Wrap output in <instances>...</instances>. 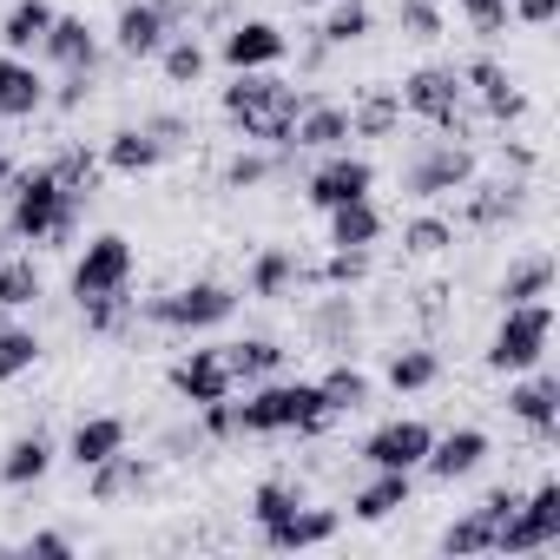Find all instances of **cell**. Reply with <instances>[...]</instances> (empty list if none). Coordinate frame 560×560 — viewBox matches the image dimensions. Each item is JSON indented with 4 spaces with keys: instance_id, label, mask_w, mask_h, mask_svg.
Listing matches in <instances>:
<instances>
[{
    "instance_id": "23",
    "label": "cell",
    "mask_w": 560,
    "mask_h": 560,
    "mask_svg": "<svg viewBox=\"0 0 560 560\" xmlns=\"http://www.w3.org/2000/svg\"><path fill=\"white\" fill-rule=\"evenodd\" d=\"M47 113V73L27 54H0V126Z\"/></svg>"
},
{
    "instance_id": "52",
    "label": "cell",
    "mask_w": 560,
    "mask_h": 560,
    "mask_svg": "<svg viewBox=\"0 0 560 560\" xmlns=\"http://www.w3.org/2000/svg\"><path fill=\"white\" fill-rule=\"evenodd\" d=\"M139 126L159 139V152H165V159H172V152H185V145L198 139V132H191V119H178V113H152V119H139Z\"/></svg>"
},
{
    "instance_id": "21",
    "label": "cell",
    "mask_w": 560,
    "mask_h": 560,
    "mask_svg": "<svg viewBox=\"0 0 560 560\" xmlns=\"http://www.w3.org/2000/svg\"><path fill=\"white\" fill-rule=\"evenodd\" d=\"M172 34H178V27H172V14L159 8V0H126L119 21H113V47H119L126 60H159V47H165Z\"/></svg>"
},
{
    "instance_id": "29",
    "label": "cell",
    "mask_w": 560,
    "mask_h": 560,
    "mask_svg": "<svg viewBox=\"0 0 560 560\" xmlns=\"http://www.w3.org/2000/svg\"><path fill=\"white\" fill-rule=\"evenodd\" d=\"M100 165L119 172V178H152V172L165 165V152H159V139H152L145 126H119V132L100 145Z\"/></svg>"
},
{
    "instance_id": "6",
    "label": "cell",
    "mask_w": 560,
    "mask_h": 560,
    "mask_svg": "<svg viewBox=\"0 0 560 560\" xmlns=\"http://www.w3.org/2000/svg\"><path fill=\"white\" fill-rule=\"evenodd\" d=\"M547 343H553V304H547V298L508 304L501 324H494V337H488V350H481V363H488L494 376H521V370L547 363Z\"/></svg>"
},
{
    "instance_id": "9",
    "label": "cell",
    "mask_w": 560,
    "mask_h": 560,
    "mask_svg": "<svg viewBox=\"0 0 560 560\" xmlns=\"http://www.w3.org/2000/svg\"><path fill=\"white\" fill-rule=\"evenodd\" d=\"M560 547V481H540L514 501V514L494 527V553H547Z\"/></svg>"
},
{
    "instance_id": "47",
    "label": "cell",
    "mask_w": 560,
    "mask_h": 560,
    "mask_svg": "<svg viewBox=\"0 0 560 560\" xmlns=\"http://www.w3.org/2000/svg\"><path fill=\"white\" fill-rule=\"evenodd\" d=\"M396 34H402V40H416V47H435V40L448 34L442 0H396Z\"/></svg>"
},
{
    "instance_id": "35",
    "label": "cell",
    "mask_w": 560,
    "mask_h": 560,
    "mask_svg": "<svg viewBox=\"0 0 560 560\" xmlns=\"http://www.w3.org/2000/svg\"><path fill=\"white\" fill-rule=\"evenodd\" d=\"M47 172L60 178V191L67 198H80V205H93L100 198V178H106V165H100V152L93 145H60L54 159H47Z\"/></svg>"
},
{
    "instance_id": "60",
    "label": "cell",
    "mask_w": 560,
    "mask_h": 560,
    "mask_svg": "<svg viewBox=\"0 0 560 560\" xmlns=\"http://www.w3.org/2000/svg\"><path fill=\"white\" fill-rule=\"evenodd\" d=\"M8 324H14V311H0V330H8Z\"/></svg>"
},
{
    "instance_id": "36",
    "label": "cell",
    "mask_w": 560,
    "mask_h": 560,
    "mask_svg": "<svg viewBox=\"0 0 560 560\" xmlns=\"http://www.w3.org/2000/svg\"><path fill=\"white\" fill-rule=\"evenodd\" d=\"M54 14H60L54 0H14L8 21H0V47H8V54H40V40H47Z\"/></svg>"
},
{
    "instance_id": "34",
    "label": "cell",
    "mask_w": 560,
    "mask_h": 560,
    "mask_svg": "<svg viewBox=\"0 0 560 560\" xmlns=\"http://www.w3.org/2000/svg\"><path fill=\"white\" fill-rule=\"evenodd\" d=\"M324 218H330V244H350V250H376L383 231H389V218H383L376 198H350V205H337Z\"/></svg>"
},
{
    "instance_id": "11",
    "label": "cell",
    "mask_w": 560,
    "mask_h": 560,
    "mask_svg": "<svg viewBox=\"0 0 560 560\" xmlns=\"http://www.w3.org/2000/svg\"><path fill=\"white\" fill-rule=\"evenodd\" d=\"M218 60L231 73H270V67L291 60V34L277 27V21H231L218 34Z\"/></svg>"
},
{
    "instance_id": "26",
    "label": "cell",
    "mask_w": 560,
    "mask_h": 560,
    "mask_svg": "<svg viewBox=\"0 0 560 560\" xmlns=\"http://www.w3.org/2000/svg\"><path fill=\"white\" fill-rule=\"evenodd\" d=\"M343 145H350V106L311 93L298 126H291V152H343Z\"/></svg>"
},
{
    "instance_id": "54",
    "label": "cell",
    "mask_w": 560,
    "mask_h": 560,
    "mask_svg": "<svg viewBox=\"0 0 560 560\" xmlns=\"http://www.w3.org/2000/svg\"><path fill=\"white\" fill-rule=\"evenodd\" d=\"M27 553H40V560H67V553H73V534L40 527V534H27Z\"/></svg>"
},
{
    "instance_id": "56",
    "label": "cell",
    "mask_w": 560,
    "mask_h": 560,
    "mask_svg": "<svg viewBox=\"0 0 560 560\" xmlns=\"http://www.w3.org/2000/svg\"><path fill=\"white\" fill-rule=\"evenodd\" d=\"M501 165H508L514 178H527V172H534V152H527L521 139H501Z\"/></svg>"
},
{
    "instance_id": "59",
    "label": "cell",
    "mask_w": 560,
    "mask_h": 560,
    "mask_svg": "<svg viewBox=\"0 0 560 560\" xmlns=\"http://www.w3.org/2000/svg\"><path fill=\"white\" fill-rule=\"evenodd\" d=\"M291 8H324V0H291Z\"/></svg>"
},
{
    "instance_id": "2",
    "label": "cell",
    "mask_w": 560,
    "mask_h": 560,
    "mask_svg": "<svg viewBox=\"0 0 560 560\" xmlns=\"http://www.w3.org/2000/svg\"><path fill=\"white\" fill-rule=\"evenodd\" d=\"M8 237H21V244H40V250H67L73 237H80V218H86V205L80 198H67L60 191V178L47 172V165H14V178H8Z\"/></svg>"
},
{
    "instance_id": "15",
    "label": "cell",
    "mask_w": 560,
    "mask_h": 560,
    "mask_svg": "<svg viewBox=\"0 0 560 560\" xmlns=\"http://www.w3.org/2000/svg\"><path fill=\"white\" fill-rule=\"evenodd\" d=\"M488 455H494L488 429H448V435H435V442H429V455H422V468H416V475H429L435 488H455V481L481 475V462H488Z\"/></svg>"
},
{
    "instance_id": "28",
    "label": "cell",
    "mask_w": 560,
    "mask_h": 560,
    "mask_svg": "<svg viewBox=\"0 0 560 560\" xmlns=\"http://www.w3.org/2000/svg\"><path fill=\"white\" fill-rule=\"evenodd\" d=\"M284 343L277 337H237V343H224V370H231V383L237 389H257V383H270V376H284Z\"/></svg>"
},
{
    "instance_id": "55",
    "label": "cell",
    "mask_w": 560,
    "mask_h": 560,
    "mask_svg": "<svg viewBox=\"0 0 560 560\" xmlns=\"http://www.w3.org/2000/svg\"><path fill=\"white\" fill-rule=\"evenodd\" d=\"M514 501H521V488H488V494H481V501H475V508H481V514H488V521H494V527H501V521H508V514H514Z\"/></svg>"
},
{
    "instance_id": "10",
    "label": "cell",
    "mask_w": 560,
    "mask_h": 560,
    "mask_svg": "<svg viewBox=\"0 0 560 560\" xmlns=\"http://www.w3.org/2000/svg\"><path fill=\"white\" fill-rule=\"evenodd\" d=\"M370 191H376V165L357 159L350 145H343V152H317V165L304 172V205H311V211H337V205L370 198Z\"/></svg>"
},
{
    "instance_id": "12",
    "label": "cell",
    "mask_w": 560,
    "mask_h": 560,
    "mask_svg": "<svg viewBox=\"0 0 560 560\" xmlns=\"http://www.w3.org/2000/svg\"><path fill=\"white\" fill-rule=\"evenodd\" d=\"M462 73V86H468V100H475V113L488 119V126H514V119H527V93L514 86V73L494 60V54H475L468 67H455Z\"/></svg>"
},
{
    "instance_id": "5",
    "label": "cell",
    "mask_w": 560,
    "mask_h": 560,
    "mask_svg": "<svg viewBox=\"0 0 560 560\" xmlns=\"http://www.w3.org/2000/svg\"><path fill=\"white\" fill-rule=\"evenodd\" d=\"M396 100H402V113H416L422 126H435V132H448V139L468 145V132H475V100H468V86H462L455 67H416V73L396 86Z\"/></svg>"
},
{
    "instance_id": "20",
    "label": "cell",
    "mask_w": 560,
    "mask_h": 560,
    "mask_svg": "<svg viewBox=\"0 0 560 560\" xmlns=\"http://www.w3.org/2000/svg\"><path fill=\"white\" fill-rule=\"evenodd\" d=\"M462 191H468V205H462L468 231H501V224H514L527 211V185L521 178H468Z\"/></svg>"
},
{
    "instance_id": "16",
    "label": "cell",
    "mask_w": 560,
    "mask_h": 560,
    "mask_svg": "<svg viewBox=\"0 0 560 560\" xmlns=\"http://www.w3.org/2000/svg\"><path fill=\"white\" fill-rule=\"evenodd\" d=\"M152 488H159V462H152V455H132V448H119V455H106L100 468H86V494H93L100 508L139 501V494H152Z\"/></svg>"
},
{
    "instance_id": "41",
    "label": "cell",
    "mask_w": 560,
    "mask_h": 560,
    "mask_svg": "<svg viewBox=\"0 0 560 560\" xmlns=\"http://www.w3.org/2000/svg\"><path fill=\"white\" fill-rule=\"evenodd\" d=\"M311 494H304V481H291V475H264L257 488H250V521L257 527H270V521H284L291 508H304Z\"/></svg>"
},
{
    "instance_id": "33",
    "label": "cell",
    "mask_w": 560,
    "mask_h": 560,
    "mask_svg": "<svg viewBox=\"0 0 560 560\" xmlns=\"http://www.w3.org/2000/svg\"><path fill=\"white\" fill-rule=\"evenodd\" d=\"M402 132V100L396 86H363L350 100V139H396Z\"/></svg>"
},
{
    "instance_id": "37",
    "label": "cell",
    "mask_w": 560,
    "mask_h": 560,
    "mask_svg": "<svg viewBox=\"0 0 560 560\" xmlns=\"http://www.w3.org/2000/svg\"><path fill=\"white\" fill-rule=\"evenodd\" d=\"M370 27H376L370 0H324L317 40H324V47H357V40H370Z\"/></svg>"
},
{
    "instance_id": "30",
    "label": "cell",
    "mask_w": 560,
    "mask_h": 560,
    "mask_svg": "<svg viewBox=\"0 0 560 560\" xmlns=\"http://www.w3.org/2000/svg\"><path fill=\"white\" fill-rule=\"evenodd\" d=\"M534 298H553V257L547 250H527V257H514L501 277H494V304L508 311V304H534Z\"/></svg>"
},
{
    "instance_id": "24",
    "label": "cell",
    "mask_w": 560,
    "mask_h": 560,
    "mask_svg": "<svg viewBox=\"0 0 560 560\" xmlns=\"http://www.w3.org/2000/svg\"><path fill=\"white\" fill-rule=\"evenodd\" d=\"M409 501H416V475H409V468H370V481L350 494V521L376 527V521L402 514Z\"/></svg>"
},
{
    "instance_id": "25",
    "label": "cell",
    "mask_w": 560,
    "mask_h": 560,
    "mask_svg": "<svg viewBox=\"0 0 560 560\" xmlns=\"http://www.w3.org/2000/svg\"><path fill=\"white\" fill-rule=\"evenodd\" d=\"M54 462H60L54 435L47 429H21L8 448H0V488H40L54 475Z\"/></svg>"
},
{
    "instance_id": "42",
    "label": "cell",
    "mask_w": 560,
    "mask_h": 560,
    "mask_svg": "<svg viewBox=\"0 0 560 560\" xmlns=\"http://www.w3.org/2000/svg\"><path fill=\"white\" fill-rule=\"evenodd\" d=\"M311 337H317L324 350H337V357H343V350H350V337H357V304H350L343 291H330V298L311 311Z\"/></svg>"
},
{
    "instance_id": "48",
    "label": "cell",
    "mask_w": 560,
    "mask_h": 560,
    "mask_svg": "<svg viewBox=\"0 0 560 560\" xmlns=\"http://www.w3.org/2000/svg\"><path fill=\"white\" fill-rule=\"evenodd\" d=\"M448 244H455V224L435 218V211H422V218L402 224V250H409V257H442Z\"/></svg>"
},
{
    "instance_id": "3",
    "label": "cell",
    "mask_w": 560,
    "mask_h": 560,
    "mask_svg": "<svg viewBox=\"0 0 560 560\" xmlns=\"http://www.w3.org/2000/svg\"><path fill=\"white\" fill-rule=\"evenodd\" d=\"M330 422L337 416L324 409V389L304 383V376H270V383H257L237 402V429L244 435H304V442H317Z\"/></svg>"
},
{
    "instance_id": "8",
    "label": "cell",
    "mask_w": 560,
    "mask_h": 560,
    "mask_svg": "<svg viewBox=\"0 0 560 560\" xmlns=\"http://www.w3.org/2000/svg\"><path fill=\"white\" fill-rule=\"evenodd\" d=\"M468 178H475V152H468L462 139H422V145L409 152V165H402V191H409L416 205L448 198V191H462Z\"/></svg>"
},
{
    "instance_id": "38",
    "label": "cell",
    "mask_w": 560,
    "mask_h": 560,
    "mask_svg": "<svg viewBox=\"0 0 560 560\" xmlns=\"http://www.w3.org/2000/svg\"><path fill=\"white\" fill-rule=\"evenodd\" d=\"M317 389H324V409H330V416H363V409H370V396H376V383H370L357 363L324 370V376H317Z\"/></svg>"
},
{
    "instance_id": "44",
    "label": "cell",
    "mask_w": 560,
    "mask_h": 560,
    "mask_svg": "<svg viewBox=\"0 0 560 560\" xmlns=\"http://www.w3.org/2000/svg\"><path fill=\"white\" fill-rule=\"evenodd\" d=\"M40 357H47V343H40L27 324H8V330H0V383H21L27 370H40Z\"/></svg>"
},
{
    "instance_id": "43",
    "label": "cell",
    "mask_w": 560,
    "mask_h": 560,
    "mask_svg": "<svg viewBox=\"0 0 560 560\" xmlns=\"http://www.w3.org/2000/svg\"><path fill=\"white\" fill-rule=\"evenodd\" d=\"M40 264L34 257H0V311H27L40 304Z\"/></svg>"
},
{
    "instance_id": "57",
    "label": "cell",
    "mask_w": 560,
    "mask_h": 560,
    "mask_svg": "<svg viewBox=\"0 0 560 560\" xmlns=\"http://www.w3.org/2000/svg\"><path fill=\"white\" fill-rule=\"evenodd\" d=\"M198 442H205V435H198V422H191V429H165L159 448H165V455H185V448H198Z\"/></svg>"
},
{
    "instance_id": "1",
    "label": "cell",
    "mask_w": 560,
    "mask_h": 560,
    "mask_svg": "<svg viewBox=\"0 0 560 560\" xmlns=\"http://www.w3.org/2000/svg\"><path fill=\"white\" fill-rule=\"evenodd\" d=\"M304 86L284 80V73H231V86L218 93V113L224 126L244 139V145H270V152H291V126L304 113Z\"/></svg>"
},
{
    "instance_id": "45",
    "label": "cell",
    "mask_w": 560,
    "mask_h": 560,
    "mask_svg": "<svg viewBox=\"0 0 560 560\" xmlns=\"http://www.w3.org/2000/svg\"><path fill=\"white\" fill-rule=\"evenodd\" d=\"M159 67H165V80H172V86H198V80H205V67H211V54L198 47V34H172V40L159 47Z\"/></svg>"
},
{
    "instance_id": "18",
    "label": "cell",
    "mask_w": 560,
    "mask_h": 560,
    "mask_svg": "<svg viewBox=\"0 0 560 560\" xmlns=\"http://www.w3.org/2000/svg\"><path fill=\"white\" fill-rule=\"evenodd\" d=\"M429 442H435V429L422 422V416H396V422H383V429H370L363 435V462L370 468H422V455H429Z\"/></svg>"
},
{
    "instance_id": "27",
    "label": "cell",
    "mask_w": 560,
    "mask_h": 560,
    "mask_svg": "<svg viewBox=\"0 0 560 560\" xmlns=\"http://www.w3.org/2000/svg\"><path fill=\"white\" fill-rule=\"evenodd\" d=\"M119 448H132V422H126V416H80L73 435H67V462H73L80 475L100 468V462L119 455Z\"/></svg>"
},
{
    "instance_id": "51",
    "label": "cell",
    "mask_w": 560,
    "mask_h": 560,
    "mask_svg": "<svg viewBox=\"0 0 560 560\" xmlns=\"http://www.w3.org/2000/svg\"><path fill=\"white\" fill-rule=\"evenodd\" d=\"M198 435H205V442H237V435H244V429H237V402H231V396L205 402V409H198Z\"/></svg>"
},
{
    "instance_id": "49",
    "label": "cell",
    "mask_w": 560,
    "mask_h": 560,
    "mask_svg": "<svg viewBox=\"0 0 560 560\" xmlns=\"http://www.w3.org/2000/svg\"><path fill=\"white\" fill-rule=\"evenodd\" d=\"M462 8V21H468V34L475 40H501L514 21H508V0H455Z\"/></svg>"
},
{
    "instance_id": "22",
    "label": "cell",
    "mask_w": 560,
    "mask_h": 560,
    "mask_svg": "<svg viewBox=\"0 0 560 560\" xmlns=\"http://www.w3.org/2000/svg\"><path fill=\"white\" fill-rule=\"evenodd\" d=\"M40 60L60 67V73H100V34L86 27V14H54V27L40 40Z\"/></svg>"
},
{
    "instance_id": "4",
    "label": "cell",
    "mask_w": 560,
    "mask_h": 560,
    "mask_svg": "<svg viewBox=\"0 0 560 560\" xmlns=\"http://www.w3.org/2000/svg\"><path fill=\"white\" fill-rule=\"evenodd\" d=\"M237 304H244V291L218 284V277H198V284H178V291H165V298H145L139 317H145L152 330L205 337V330H224V324L237 317Z\"/></svg>"
},
{
    "instance_id": "17",
    "label": "cell",
    "mask_w": 560,
    "mask_h": 560,
    "mask_svg": "<svg viewBox=\"0 0 560 560\" xmlns=\"http://www.w3.org/2000/svg\"><path fill=\"white\" fill-rule=\"evenodd\" d=\"M298 284H311V264H304L291 244H264V250L244 264V291H250L257 304H284V298H298Z\"/></svg>"
},
{
    "instance_id": "61",
    "label": "cell",
    "mask_w": 560,
    "mask_h": 560,
    "mask_svg": "<svg viewBox=\"0 0 560 560\" xmlns=\"http://www.w3.org/2000/svg\"><path fill=\"white\" fill-rule=\"evenodd\" d=\"M0 237H8V231H0Z\"/></svg>"
},
{
    "instance_id": "50",
    "label": "cell",
    "mask_w": 560,
    "mask_h": 560,
    "mask_svg": "<svg viewBox=\"0 0 560 560\" xmlns=\"http://www.w3.org/2000/svg\"><path fill=\"white\" fill-rule=\"evenodd\" d=\"M93 93H100V73H60V86H47V106L80 113V106H93Z\"/></svg>"
},
{
    "instance_id": "7",
    "label": "cell",
    "mask_w": 560,
    "mask_h": 560,
    "mask_svg": "<svg viewBox=\"0 0 560 560\" xmlns=\"http://www.w3.org/2000/svg\"><path fill=\"white\" fill-rule=\"evenodd\" d=\"M132 277H139V250H132V237H126V231H100V237H86V250L73 257L67 291H73V304H86V298L132 291Z\"/></svg>"
},
{
    "instance_id": "13",
    "label": "cell",
    "mask_w": 560,
    "mask_h": 560,
    "mask_svg": "<svg viewBox=\"0 0 560 560\" xmlns=\"http://www.w3.org/2000/svg\"><path fill=\"white\" fill-rule=\"evenodd\" d=\"M508 416H514L521 429H534V442H553V435H560V376H553L547 363L508 376Z\"/></svg>"
},
{
    "instance_id": "40",
    "label": "cell",
    "mask_w": 560,
    "mask_h": 560,
    "mask_svg": "<svg viewBox=\"0 0 560 560\" xmlns=\"http://www.w3.org/2000/svg\"><path fill=\"white\" fill-rule=\"evenodd\" d=\"M139 324V298L132 291H113V298H86L80 304V330L86 337H126Z\"/></svg>"
},
{
    "instance_id": "31",
    "label": "cell",
    "mask_w": 560,
    "mask_h": 560,
    "mask_svg": "<svg viewBox=\"0 0 560 560\" xmlns=\"http://www.w3.org/2000/svg\"><path fill=\"white\" fill-rule=\"evenodd\" d=\"M383 383H389L396 396L435 389V383H442V350H429V343H396L389 363H383Z\"/></svg>"
},
{
    "instance_id": "46",
    "label": "cell",
    "mask_w": 560,
    "mask_h": 560,
    "mask_svg": "<svg viewBox=\"0 0 560 560\" xmlns=\"http://www.w3.org/2000/svg\"><path fill=\"white\" fill-rule=\"evenodd\" d=\"M435 547H442V553H494V521H488L481 508H468V514H455V521L435 534Z\"/></svg>"
},
{
    "instance_id": "53",
    "label": "cell",
    "mask_w": 560,
    "mask_h": 560,
    "mask_svg": "<svg viewBox=\"0 0 560 560\" xmlns=\"http://www.w3.org/2000/svg\"><path fill=\"white\" fill-rule=\"evenodd\" d=\"M553 14H560V0H508V21H514V27H527V34L553 27Z\"/></svg>"
},
{
    "instance_id": "14",
    "label": "cell",
    "mask_w": 560,
    "mask_h": 560,
    "mask_svg": "<svg viewBox=\"0 0 560 560\" xmlns=\"http://www.w3.org/2000/svg\"><path fill=\"white\" fill-rule=\"evenodd\" d=\"M165 389H172L178 402H191V409H205V402H218V396H237V383H231V370H224V343L185 350V357L165 370Z\"/></svg>"
},
{
    "instance_id": "39",
    "label": "cell",
    "mask_w": 560,
    "mask_h": 560,
    "mask_svg": "<svg viewBox=\"0 0 560 560\" xmlns=\"http://www.w3.org/2000/svg\"><path fill=\"white\" fill-rule=\"evenodd\" d=\"M370 270H376V250L330 244V257L311 264V284H324V291H357V284H370Z\"/></svg>"
},
{
    "instance_id": "32",
    "label": "cell",
    "mask_w": 560,
    "mask_h": 560,
    "mask_svg": "<svg viewBox=\"0 0 560 560\" xmlns=\"http://www.w3.org/2000/svg\"><path fill=\"white\" fill-rule=\"evenodd\" d=\"M291 159H298V152H270V145H237V152L224 159L218 185H224V191H257V185H270V178H284V172H291Z\"/></svg>"
},
{
    "instance_id": "19",
    "label": "cell",
    "mask_w": 560,
    "mask_h": 560,
    "mask_svg": "<svg viewBox=\"0 0 560 560\" xmlns=\"http://www.w3.org/2000/svg\"><path fill=\"white\" fill-rule=\"evenodd\" d=\"M343 534V514L337 508H291L284 521H270V527H257V540L270 547V553H304V547H330Z\"/></svg>"
},
{
    "instance_id": "58",
    "label": "cell",
    "mask_w": 560,
    "mask_h": 560,
    "mask_svg": "<svg viewBox=\"0 0 560 560\" xmlns=\"http://www.w3.org/2000/svg\"><path fill=\"white\" fill-rule=\"evenodd\" d=\"M8 178H14V159H8V139H0V191H8Z\"/></svg>"
}]
</instances>
